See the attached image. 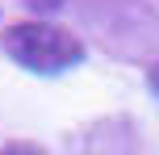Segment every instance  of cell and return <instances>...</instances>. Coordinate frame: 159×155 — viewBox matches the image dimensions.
Segmentation results:
<instances>
[{
  "mask_svg": "<svg viewBox=\"0 0 159 155\" xmlns=\"http://www.w3.org/2000/svg\"><path fill=\"white\" fill-rule=\"evenodd\" d=\"M147 88L159 97V63H151V67H147Z\"/></svg>",
  "mask_w": 159,
  "mask_h": 155,
  "instance_id": "obj_4",
  "label": "cell"
},
{
  "mask_svg": "<svg viewBox=\"0 0 159 155\" xmlns=\"http://www.w3.org/2000/svg\"><path fill=\"white\" fill-rule=\"evenodd\" d=\"M0 155H46L38 147V143H21V139H13V143H4L0 147Z\"/></svg>",
  "mask_w": 159,
  "mask_h": 155,
  "instance_id": "obj_2",
  "label": "cell"
},
{
  "mask_svg": "<svg viewBox=\"0 0 159 155\" xmlns=\"http://www.w3.org/2000/svg\"><path fill=\"white\" fill-rule=\"evenodd\" d=\"M4 55L34 75H59L84 59V42L50 21H17L4 34Z\"/></svg>",
  "mask_w": 159,
  "mask_h": 155,
  "instance_id": "obj_1",
  "label": "cell"
},
{
  "mask_svg": "<svg viewBox=\"0 0 159 155\" xmlns=\"http://www.w3.org/2000/svg\"><path fill=\"white\" fill-rule=\"evenodd\" d=\"M25 4H30V8H38V13H59L67 0H25Z\"/></svg>",
  "mask_w": 159,
  "mask_h": 155,
  "instance_id": "obj_3",
  "label": "cell"
}]
</instances>
